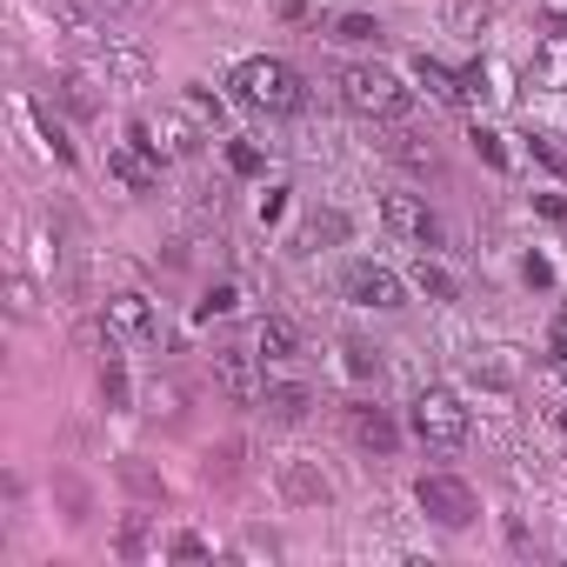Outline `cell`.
<instances>
[{
	"label": "cell",
	"mask_w": 567,
	"mask_h": 567,
	"mask_svg": "<svg viewBox=\"0 0 567 567\" xmlns=\"http://www.w3.org/2000/svg\"><path fill=\"white\" fill-rule=\"evenodd\" d=\"M101 8H141V0H101Z\"/></svg>",
	"instance_id": "f35d334b"
},
{
	"label": "cell",
	"mask_w": 567,
	"mask_h": 567,
	"mask_svg": "<svg viewBox=\"0 0 567 567\" xmlns=\"http://www.w3.org/2000/svg\"><path fill=\"white\" fill-rule=\"evenodd\" d=\"M341 234H348L341 214H315V220H308V240H341Z\"/></svg>",
	"instance_id": "1f68e13d"
},
{
	"label": "cell",
	"mask_w": 567,
	"mask_h": 567,
	"mask_svg": "<svg viewBox=\"0 0 567 567\" xmlns=\"http://www.w3.org/2000/svg\"><path fill=\"white\" fill-rule=\"evenodd\" d=\"M234 461H240V447H234V441H227V447H207V481H220V487H227V481L240 474Z\"/></svg>",
	"instance_id": "4316f807"
},
{
	"label": "cell",
	"mask_w": 567,
	"mask_h": 567,
	"mask_svg": "<svg viewBox=\"0 0 567 567\" xmlns=\"http://www.w3.org/2000/svg\"><path fill=\"white\" fill-rule=\"evenodd\" d=\"M394 154H401V161H408L414 174H441V154H434V147H427L421 134H401V141H394Z\"/></svg>",
	"instance_id": "603a6c76"
},
{
	"label": "cell",
	"mask_w": 567,
	"mask_h": 567,
	"mask_svg": "<svg viewBox=\"0 0 567 567\" xmlns=\"http://www.w3.org/2000/svg\"><path fill=\"white\" fill-rule=\"evenodd\" d=\"M127 134H134L147 154H161V161H194V154H200V141H214L187 107H161L154 121H134Z\"/></svg>",
	"instance_id": "277c9868"
},
{
	"label": "cell",
	"mask_w": 567,
	"mask_h": 567,
	"mask_svg": "<svg viewBox=\"0 0 567 567\" xmlns=\"http://www.w3.org/2000/svg\"><path fill=\"white\" fill-rule=\"evenodd\" d=\"M121 474H127V487H134V494H161V481H154L141 461H121Z\"/></svg>",
	"instance_id": "e575fe53"
},
{
	"label": "cell",
	"mask_w": 567,
	"mask_h": 567,
	"mask_svg": "<svg viewBox=\"0 0 567 567\" xmlns=\"http://www.w3.org/2000/svg\"><path fill=\"white\" fill-rule=\"evenodd\" d=\"M147 401H154V414H167V421H174V414H187V408H181V388H174V381H154V388H147Z\"/></svg>",
	"instance_id": "4dcf8cb0"
},
{
	"label": "cell",
	"mask_w": 567,
	"mask_h": 567,
	"mask_svg": "<svg viewBox=\"0 0 567 567\" xmlns=\"http://www.w3.org/2000/svg\"><path fill=\"white\" fill-rule=\"evenodd\" d=\"M414 288H421L427 301H461V280H454L441 260H421V267H414Z\"/></svg>",
	"instance_id": "d6986e66"
},
{
	"label": "cell",
	"mask_w": 567,
	"mask_h": 567,
	"mask_svg": "<svg viewBox=\"0 0 567 567\" xmlns=\"http://www.w3.org/2000/svg\"><path fill=\"white\" fill-rule=\"evenodd\" d=\"M547 341H554V354H567V315L554 321V334H547Z\"/></svg>",
	"instance_id": "74e56055"
},
{
	"label": "cell",
	"mask_w": 567,
	"mask_h": 567,
	"mask_svg": "<svg viewBox=\"0 0 567 567\" xmlns=\"http://www.w3.org/2000/svg\"><path fill=\"white\" fill-rule=\"evenodd\" d=\"M181 107H187L207 134H220V127H227V107H220V94H207V87H181Z\"/></svg>",
	"instance_id": "ffe728a7"
},
{
	"label": "cell",
	"mask_w": 567,
	"mask_h": 567,
	"mask_svg": "<svg viewBox=\"0 0 567 567\" xmlns=\"http://www.w3.org/2000/svg\"><path fill=\"white\" fill-rule=\"evenodd\" d=\"M341 354H348V374H354V381H381V354H374V348H361V341H348Z\"/></svg>",
	"instance_id": "484cf974"
},
{
	"label": "cell",
	"mask_w": 567,
	"mask_h": 567,
	"mask_svg": "<svg viewBox=\"0 0 567 567\" xmlns=\"http://www.w3.org/2000/svg\"><path fill=\"white\" fill-rule=\"evenodd\" d=\"M414 501H421V514L434 527H474V514H481V501H474V487L461 474H421Z\"/></svg>",
	"instance_id": "8992f818"
},
{
	"label": "cell",
	"mask_w": 567,
	"mask_h": 567,
	"mask_svg": "<svg viewBox=\"0 0 567 567\" xmlns=\"http://www.w3.org/2000/svg\"><path fill=\"white\" fill-rule=\"evenodd\" d=\"M234 94L260 114H301L308 107V81L288 68V61H274V54H254L234 68Z\"/></svg>",
	"instance_id": "6da1fadb"
},
{
	"label": "cell",
	"mask_w": 567,
	"mask_h": 567,
	"mask_svg": "<svg viewBox=\"0 0 567 567\" xmlns=\"http://www.w3.org/2000/svg\"><path fill=\"white\" fill-rule=\"evenodd\" d=\"M381 220H388L401 240H421V247H434V240L447 234V227H441V214H434L421 194H388V200H381Z\"/></svg>",
	"instance_id": "ba28073f"
},
{
	"label": "cell",
	"mask_w": 567,
	"mask_h": 567,
	"mask_svg": "<svg viewBox=\"0 0 567 567\" xmlns=\"http://www.w3.org/2000/svg\"><path fill=\"white\" fill-rule=\"evenodd\" d=\"M467 401L454 394V388H421L414 394V434L427 441V447H441V454H454V447H467Z\"/></svg>",
	"instance_id": "3957f363"
},
{
	"label": "cell",
	"mask_w": 567,
	"mask_h": 567,
	"mask_svg": "<svg viewBox=\"0 0 567 567\" xmlns=\"http://www.w3.org/2000/svg\"><path fill=\"white\" fill-rule=\"evenodd\" d=\"M534 154H540V161H547V167H567V154H560V147H554V141H547V134H534Z\"/></svg>",
	"instance_id": "8d00e7d4"
},
{
	"label": "cell",
	"mask_w": 567,
	"mask_h": 567,
	"mask_svg": "<svg viewBox=\"0 0 567 567\" xmlns=\"http://www.w3.org/2000/svg\"><path fill=\"white\" fill-rule=\"evenodd\" d=\"M254 348H260V361H301V334H295V321H280V315L260 321Z\"/></svg>",
	"instance_id": "5bb4252c"
},
{
	"label": "cell",
	"mask_w": 567,
	"mask_h": 567,
	"mask_svg": "<svg viewBox=\"0 0 567 567\" xmlns=\"http://www.w3.org/2000/svg\"><path fill=\"white\" fill-rule=\"evenodd\" d=\"M560 374H567V354H560Z\"/></svg>",
	"instance_id": "60d3db41"
},
{
	"label": "cell",
	"mask_w": 567,
	"mask_h": 567,
	"mask_svg": "<svg viewBox=\"0 0 567 567\" xmlns=\"http://www.w3.org/2000/svg\"><path fill=\"white\" fill-rule=\"evenodd\" d=\"M48 14H54V28H68L74 41H87V48L101 41V21L87 14V0H48Z\"/></svg>",
	"instance_id": "2e32d148"
},
{
	"label": "cell",
	"mask_w": 567,
	"mask_h": 567,
	"mask_svg": "<svg viewBox=\"0 0 567 567\" xmlns=\"http://www.w3.org/2000/svg\"><path fill=\"white\" fill-rule=\"evenodd\" d=\"M107 174H114L127 194H154V187H161V154H147V147L127 134V141L107 147Z\"/></svg>",
	"instance_id": "9c48e42d"
},
{
	"label": "cell",
	"mask_w": 567,
	"mask_h": 567,
	"mask_svg": "<svg viewBox=\"0 0 567 567\" xmlns=\"http://www.w3.org/2000/svg\"><path fill=\"white\" fill-rule=\"evenodd\" d=\"M348 427H354V441H361L368 454H394V447H401V427H394V414H388V408H374V401L348 408Z\"/></svg>",
	"instance_id": "7c38bea8"
},
{
	"label": "cell",
	"mask_w": 567,
	"mask_h": 567,
	"mask_svg": "<svg viewBox=\"0 0 567 567\" xmlns=\"http://www.w3.org/2000/svg\"><path fill=\"white\" fill-rule=\"evenodd\" d=\"M494 21V8L487 0H447V28L454 34H467V41H481V28Z\"/></svg>",
	"instance_id": "44dd1931"
},
{
	"label": "cell",
	"mask_w": 567,
	"mask_h": 567,
	"mask_svg": "<svg viewBox=\"0 0 567 567\" xmlns=\"http://www.w3.org/2000/svg\"><path fill=\"white\" fill-rule=\"evenodd\" d=\"M341 295H348L354 308L401 315V308H408V280H401L394 267H381V260H348V274H341Z\"/></svg>",
	"instance_id": "5b68a950"
},
{
	"label": "cell",
	"mask_w": 567,
	"mask_h": 567,
	"mask_svg": "<svg viewBox=\"0 0 567 567\" xmlns=\"http://www.w3.org/2000/svg\"><path fill=\"white\" fill-rule=\"evenodd\" d=\"M28 114H34V127H41V141H48V154H54L61 167H74V141H68V127H61V121H54L48 107H28Z\"/></svg>",
	"instance_id": "7402d4cb"
},
{
	"label": "cell",
	"mask_w": 567,
	"mask_h": 567,
	"mask_svg": "<svg viewBox=\"0 0 567 567\" xmlns=\"http://www.w3.org/2000/svg\"><path fill=\"white\" fill-rule=\"evenodd\" d=\"M414 81H421L434 101H467V81H461V74H447V68H441V61H427V54L414 61Z\"/></svg>",
	"instance_id": "ac0fdd59"
},
{
	"label": "cell",
	"mask_w": 567,
	"mask_h": 567,
	"mask_svg": "<svg viewBox=\"0 0 567 567\" xmlns=\"http://www.w3.org/2000/svg\"><path fill=\"white\" fill-rule=\"evenodd\" d=\"M167 554H174V560H207V540H200V534H174Z\"/></svg>",
	"instance_id": "d6a6232c"
},
{
	"label": "cell",
	"mask_w": 567,
	"mask_h": 567,
	"mask_svg": "<svg viewBox=\"0 0 567 567\" xmlns=\"http://www.w3.org/2000/svg\"><path fill=\"white\" fill-rule=\"evenodd\" d=\"M527 74H534L540 87H567V34H554L547 48H534V61H527Z\"/></svg>",
	"instance_id": "e0dca14e"
},
{
	"label": "cell",
	"mask_w": 567,
	"mask_h": 567,
	"mask_svg": "<svg viewBox=\"0 0 567 567\" xmlns=\"http://www.w3.org/2000/svg\"><path fill=\"white\" fill-rule=\"evenodd\" d=\"M467 368H474V381H481V388H514V381H520V361H514L507 348H481Z\"/></svg>",
	"instance_id": "9a60e30c"
},
{
	"label": "cell",
	"mask_w": 567,
	"mask_h": 567,
	"mask_svg": "<svg viewBox=\"0 0 567 567\" xmlns=\"http://www.w3.org/2000/svg\"><path fill=\"white\" fill-rule=\"evenodd\" d=\"M341 101H348V114H361V121H401V114L414 107V94L401 87V74H388V68H374V61L341 68Z\"/></svg>",
	"instance_id": "7a4b0ae2"
},
{
	"label": "cell",
	"mask_w": 567,
	"mask_h": 567,
	"mask_svg": "<svg viewBox=\"0 0 567 567\" xmlns=\"http://www.w3.org/2000/svg\"><path fill=\"white\" fill-rule=\"evenodd\" d=\"M474 154H481L487 167H507V141H501L494 127H474Z\"/></svg>",
	"instance_id": "83f0119b"
},
{
	"label": "cell",
	"mask_w": 567,
	"mask_h": 567,
	"mask_svg": "<svg viewBox=\"0 0 567 567\" xmlns=\"http://www.w3.org/2000/svg\"><path fill=\"white\" fill-rule=\"evenodd\" d=\"M520 274H527V288H554V267H547V254H527V260H520Z\"/></svg>",
	"instance_id": "836d02e7"
},
{
	"label": "cell",
	"mask_w": 567,
	"mask_h": 567,
	"mask_svg": "<svg viewBox=\"0 0 567 567\" xmlns=\"http://www.w3.org/2000/svg\"><path fill=\"white\" fill-rule=\"evenodd\" d=\"M260 401H267V421H274V427H301V421L315 414V388H301V381H288V388H267Z\"/></svg>",
	"instance_id": "4fadbf2b"
},
{
	"label": "cell",
	"mask_w": 567,
	"mask_h": 567,
	"mask_svg": "<svg viewBox=\"0 0 567 567\" xmlns=\"http://www.w3.org/2000/svg\"><path fill=\"white\" fill-rule=\"evenodd\" d=\"M227 167L234 174H260V147L254 141H227Z\"/></svg>",
	"instance_id": "f546056e"
},
{
	"label": "cell",
	"mask_w": 567,
	"mask_h": 567,
	"mask_svg": "<svg viewBox=\"0 0 567 567\" xmlns=\"http://www.w3.org/2000/svg\"><path fill=\"white\" fill-rule=\"evenodd\" d=\"M280 494H288L295 507H328V501H334V481H328L315 461L295 454V461H280Z\"/></svg>",
	"instance_id": "8fae6325"
},
{
	"label": "cell",
	"mask_w": 567,
	"mask_h": 567,
	"mask_svg": "<svg viewBox=\"0 0 567 567\" xmlns=\"http://www.w3.org/2000/svg\"><path fill=\"white\" fill-rule=\"evenodd\" d=\"M214 388L234 408H254L260 401V348H214Z\"/></svg>",
	"instance_id": "52a82bcc"
},
{
	"label": "cell",
	"mask_w": 567,
	"mask_h": 567,
	"mask_svg": "<svg viewBox=\"0 0 567 567\" xmlns=\"http://www.w3.org/2000/svg\"><path fill=\"white\" fill-rule=\"evenodd\" d=\"M234 308H240V280H214L200 295V315H234Z\"/></svg>",
	"instance_id": "d4e9b609"
},
{
	"label": "cell",
	"mask_w": 567,
	"mask_h": 567,
	"mask_svg": "<svg viewBox=\"0 0 567 567\" xmlns=\"http://www.w3.org/2000/svg\"><path fill=\"white\" fill-rule=\"evenodd\" d=\"M280 207H288V187H274V194H260V220H280Z\"/></svg>",
	"instance_id": "d590c367"
},
{
	"label": "cell",
	"mask_w": 567,
	"mask_h": 567,
	"mask_svg": "<svg viewBox=\"0 0 567 567\" xmlns=\"http://www.w3.org/2000/svg\"><path fill=\"white\" fill-rule=\"evenodd\" d=\"M334 41H348V48L381 41V21H368V14H341V21H334Z\"/></svg>",
	"instance_id": "cb8c5ba5"
},
{
	"label": "cell",
	"mask_w": 567,
	"mask_h": 567,
	"mask_svg": "<svg viewBox=\"0 0 567 567\" xmlns=\"http://www.w3.org/2000/svg\"><path fill=\"white\" fill-rule=\"evenodd\" d=\"M560 434H567V408H560Z\"/></svg>",
	"instance_id": "ab89813d"
},
{
	"label": "cell",
	"mask_w": 567,
	"mask_h": 567,
	"mask_svg": "<svg viewBox=\"0 0 567 567\" xmlns=\"http://www.w3.org/2000/svg\"><path fill=\"white\" fill-rule=\"evenodd\" d=\"M107 328H114L121 341H134V348H154V341H161V308H154L147 295H114V301H107Z\"/></svg>",
	"instance_id": "30bf717a"
},
{
	"label": "cell",
	"mask_w": 567,
	"mask_h": 567,
	"mask_svg": "<svg viewBox=\"0 0 567 567\" xmlns=\"http://www.w3.org/2000/svg\"><path fill=\"white\" fill-rule=\"evenodd\" d=\"M101 394H107V408H127V374H121V361H101Z\"/></svg>",
	"instance_id": "f1b7e54d"
}]
</instances>
